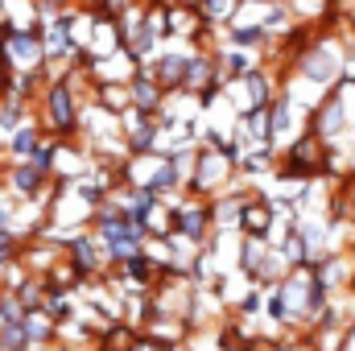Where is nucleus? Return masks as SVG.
I'll return each mask as SVG.
<instances>
[{
  "mask_svg": "<svg viewBox=\"0 0 355 351\" xmlns=\"http://www.w3.org/2000/svg\"><path fill=\"white\" fill-rule=\"evenodd\" d=\"M170 203V236L194 244V248H207L211 236H215V211H211V198H194V194H174L166 198Z\"/></svg>",
  "mask_w": 355,
  "mask_h": 351,
  "instance_id": "nucleus-1",
  "label": "nucleus"
},
{
  "mask_svg": "<svg viewBox=\"0 0 355 351\" xmlns=\"http://www.w3.org/2000/svg\"><path fill=\"white\" fill-rule=\"evenodd\" d=\"M236 178V162L211 145H198L194 153V166H190V178H186V194L194 198H215L227 190V182Z\"/></svg>",
  "mask_w": 355,
  "mask_h": 351,
  "instance_id": "nucleus-2",
  "label": "nucleus"
},
{
  "mask_svg": "<svg viewBox=\"0 0 355 351\" xmlns=\"http://www.w3.org/2000/svg\"><path fill=\"white\" fill-rule=\"evenodd\" d=\"M306 132L318 137L327 149H343V145H352V116H347V103H343V95H339L335 87L327 91V95L318 99V108L310 112Z\"/></svg>",
  "mask_w": 355,
  "mask_h": 351,
  "instance_id": "nucleus-3",
  "label": "nucleus"
},
{
  "mask_svg": "<svg viewBox=\"0 0 355 351\" xmlns=\"http://www.w3.org/2000/svg\"><path fill=\"white\" fill-rule=\"evenodd\" d=\"M186 54H190V42H182V46H162L149 62H141V71L157 83V87L166 91V99L182 91V71H186Z\"/></svg>",
  "mask_w": 355,
  "mask_h": 351,
  "instance_id": "nucleus-4",
  "label": "nucleus"
},
{
  "mask_svg": "<svg viewBox=\"0 0 355 351\" xmlns=\"http://www.w3.org/2000/svg\"><path fill=\"white\" fill-rule=\"evenodd\" d=\"M277 207H272V198H265L261 190H252L248 198H244V207H240V219H236V232L240 236H261L268 240L272 236V228H277Z\"/></svg>",
  "mask_w": 355,
  "mask_h": 351,
  "instance_id": "nucleus-5",
  "label": "nucleus"
},
{
  "mask_svg": "<svg viewBox=\"0 0 355 351\" xmlns=\"http://www.w3.org/2000/svg\"><path fill=\"white\" fill-rule=\"evenodd\" d=\"M46 112H50V128L58 137H71L79 128V99H75V91H71L67 79L50 83V91H46Z\"/></svg>",
  "mask_w": 355,
  "mask_h": 351,
  "instance_id": "nucleus-6",
  "label": "nucleus"
},
{
  "mask_svg": "<svg viewBox=\"0 0 355 351\" xmlns=\"http://www.w3.org/2000/svg\"><path fill=\"white\" fill-rule=\"evenodd\" d=\"M67 252H71V268H75L79 277H91V273H103V268H107V252H103V244H99L91 232H79V236L67 244Z\"/></svg>",
  "mask_w": 355,
  "mask_h": 351,
  "instance_id": "nucleus-7",
  "label": "nucleus"
},
{
  "mask_svg": "<svg viewBox=\"0 0 355 351\" xmlns=\"http://www.w3.org/2000/svg\"><path fill=\"white\" fill-rule=\"evenodd\" d=\"M128 103L141 108V112H149V116H157V112L166 108V91L157 87L145 71H137V75L128 79Z\"/></svg>",
  "mask_w": 355,
  "mask_h": 351,
  "instance_id": "nucleus-8",
  "label": "nucleus"
},
{
  "mask_svg": "<svg viewBox=\"0 0 355 351\" xmlns=\"http://www.w3.org/2000/svg\"><path fill=\"white\" fill-rule=\"evenodd\" d=\"M240 0H198L194 4V12H198V21L202 25H211V29H227L236 17H240Z\"/></svg>",
  "mask_w": 355,
  "mask_h": 351,
  "instance_id": "nucleus-9",
  "label": "nucleus"
},
{
  "mask_svg": "<svg viewBox=\"0 0 355 351\" xmlns=\"http://www.w3.org/2000/svg\"><path fill=\"white\" fill-rule=\"evenodd\" d=\"M46 182H50V170L37 166V162H21V166L12 170V190L25 194V198H37V194L46 190Z\"/></svg>",
  "mask_w": 355,
  "mask_h": 351,
  "instance_id": "nucleus-10",
  "label": "nucleus"
},
{
  "mask_svg": "<svg viewBox=\"0 0 355 351\" xmlns=\"http://www.w3.org/2000/svg\"><path fill=\"white\" fill-rule=\"evenodd\" d=\"M272 248L268 240H261V236H240V252H236V268L252 281L257 277V268H261V261H265V252Z\"/></svg>",
  "mask_w": 355,
  "mask_h": 351,
  "instance_id": "nucleus-11",
  "label": "nucleus"
},
{
  "mask_svg": "<svg viewBox=\"0 0 355 351\" xmlns=\"http://www.w3.org/2000/svg\"><path fill=\"white\" fill-rule=\"evenodd\" d=\"M8 54H12L21 67H29V62L46 58V54H42V33H29V29H12V33H8Z\"/></svg>",
  "mask_w": 355,
  "mask_h": 351,
  "instance_id": "nucleus-12",
  "label": "nucleus"
},
{
  "mask_svg": "<svg viewBox=\"0 0 355 351\" xmlns=\"http://www.w3.org/2000/svg\"><path fill=\"white\" fill-rule=\"evenodd\" d=\"M37 145H42V132H37L33 124H21V128L12 132V157H21V162H29V157L37 153Z\"/></svg>",
  "mask_w": 355,
  "mask_h": 351,
  "instance_id": "nucleus-13",
  "label": "nucleus"
},
{
  "mask_svg": "<svg viewBox=\"0 0 355 351\" xmlns=\"http://www.w3.org/2000/svg\"><path fill=\"white\" fill-rule=\"evenodd\" d=\"M25 116V103L12 95V99H4V108H0V128H12L17 132V120Z\"/></svg>",
  "mask_w": 355,
  "mask_h": 351,
  "instance_id": "nucleus-14",
  "label": "nucleus"
},
{
  "mask_svg": "<svg viewBox=\"0 0 355 351\" xmlns=\"http://www.w3.org/2000/svg\"><path fill=\"white\" fill-rule=\"evenodd\" d=\"M240 4H272V0H240Z\"/></svg>",
  "mask_w": 355,
  "mask_h": 351,
  "instance_id": "nucleus-15",
  "label": "nucleus"
}]
</instances>
